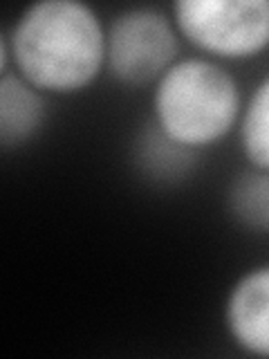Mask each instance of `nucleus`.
Returning <instances> with one entry per match:
<instances>
[{
  "instance_id": "f257e3e1",
  "label": "nucleus",
  "mask_w": 269,
  "mask_h": 359,
  "mask_svg": "<svg viewBox=\"0 0 269 359\" xmlns=\"http://www.w3.org/2000/svg\"><path fill=\"white\" fill-rule=\"evenodd\" d=\"M18 74L48 93H76L106 65V27L78 0H39L7 34Z\"/></svg>"
},
{
  "instance_id": "f03ea898",
  "label": "nucleus",
  "mask_w": 269,
  "mask_h": 359,
  "mask_svg": "<svg viewBox=\"0 0 269 359\" xmlns=\"http://www.w3.org/2000/svg\"><path fill=\"white\" fill-rule=\"evenodd\" d=\"M155 126L182 149H202L229 135L242 115L238 81L209 59L175 61L155 83Z\"/></svg>"
},
{
  "instance_id": "7ed1b4c3",
  "label": "nucleus",
  "mask_w": 269,
  "mask_h": 359,
  "mask_svg": "<svg viewBox=\"0 0 269 359\" xmlns=\"http://www.w3.org/2000/svg\"><path fill=\"white\" fill-rule=\"evenodd\" d=\"M173 22L198 50L222 59L269 48V0H177Z\"/></svg>"
},
{
  "instance_id": "20e7f679",
  "label": "nucleus",
  "mask_w": 269,
  "mask_h": 359,
  "mask_svg": "<svg viewBox=\"0 0 269 359\" xmlns=\"http://www.w3.org/2000/svg\"><path fill=\"white\" fill-rule=\"evenodd\" d=\"M177 32L155 7H132L117 14L106 29V65L119 83L139 88L175 63Z\"/></svg>"
},
{
  "instance_id": "39448f33",
  "label": "nucleus",
  "mask_w": 269,
  "mask_h": 359,
  "mask_svg": "<svg viewBox=\"0 0 269 359\" xmlns=\"http://www.w3.org/2000/svg\"><path fill=\"white\" fill-rule=\"evenodd\" d=\"M224 323L242 351L269 357V265L235 280L224 303Z\"/></svg>"
},
{
  "instance_id": "423d86ee",
  "label": "nucleus",
  "mask_w": 269,
  "mask_h": 359,
  "mask_svg": "<svg viewBox=\"0 0 269 359\" xmlns=\"http://www.w3.org/2000/svg\"><path fill=\"white\" fill-rule=\"evenodd\" d=\"M45 121V99L20 74H3L0 79V146L14 151L27 144Z\"/></svg>"
},
{
  "instance_id": "0eeeda50",
  "label": "nucleus",
  "mask_w": 269,
  "mask_h": 359,
  "mask_svg": "<svg viewBox=\"0 0 269 359\" xmlns=\"http://www.w3.org/2000/svg\"><path fill=\"white\" fill-rule=\"evenodd\" d=\"M227 205L235 222L251 231L269 233V171L249 168L229 184Z\"/></svg>"
},
{
  "instance_id": "6e6552de",
  "label": "nucleus",
  "mask_w": 269,
  "mask_h": 359,
  "mask_svg": "<svg viewBox=\"0 0 269 359\" xmlns=\"http://www.w3.org/2000/svg\"><path fill=\"white\" fill-rule=\"evenodd\" d=\"M240 144L251 166L269 171V76L258 83L240 115Z\"/></svg>"
}]
</instances>
